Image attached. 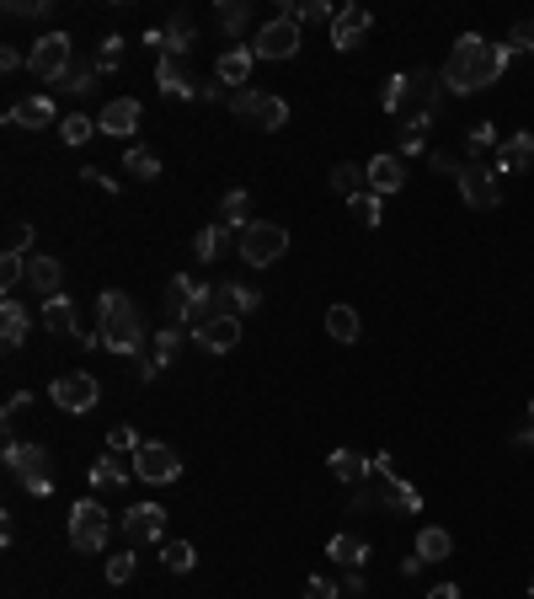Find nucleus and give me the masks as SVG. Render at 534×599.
<instances>
[{
  "instance_id": "26",
  "label": "nucleus",
  "mask_w": 534,
  "mask_h": 599,
  "mask_svg": "<svg viewBox=\"0 0 534 599\" xmlns=\"http://www.w3.org/2000/svg\"><path fill=\"white\" fill-rule=\"evenodd\" d=\"M27 284H33L43 300H54L59 284H65V263H59V257H33V263H27Z\"/></svg>"
},
{
  "instance_id": "41",
  "label": "nucleus",
  "mask_w": 534,
  "mask_h": 599,
  "mask_svg": "<svg viewBox=\"0 0 534 599\" xmlns=\"http://www.w3.org/2000/svg\"><path fill=\"white\" fill-rule=\"evenodd\" d=\"M91 134H97V124H91V118H81V113L59 118V140H65V145H86Z\"/></svg>"
},
{
  "instance_id": "46",
  "label": "nucleus",
  "mask_w": 534,
  "mask_h": 599,
  "mask_svg": "<svg viewBox=\"0 0 534 599\" xmlns=\"http://www.w3.org/2000/svg\"><path fill=\"white\" fill-rule=\"evenodd\" d=\"M348 209L358 214L364 225H380L385 220V209H380V193H358V198H348Z\"/></svg>"
},
{
  "instance_id": "23",
  "label": "nucleus",
  "mask_w": 534,
  "mask_h": 599,
  "mask_svg": "<svg viewBox=\"0 0 534 599\" xmlns=\"http://www.w3.org/2000/svg\"><path fill=\"white\" fill-rule=\"evenodd\" d=\"M374 498H380V509H390V514H422V493L396 482V476H380V493Z\"/></svg>"
},
{
  "instance_id": "52",
  "label": "nucleus",
  "mask_w": 534,
  "mask_h": 599,
  "mask_svg": "<svg viewBox=\"0 0 534 599\" xmlns=\"http://www.w3.org/2000/svg\"><path fill=\"white\" fill-rule=\"evenodd\" d=\"M118 59H123V38H102V49H97V70H118Z\"/></svg>"
},
{
  "instance_id": "57",
  "label": "nucleus",
  "mask_w": 534,
  "mask_h": 599,
  "mask_svg": "<svg viewBox=\"0 0 534 599\" xmlns=\"http://www.w3.org/2000/svg\"><path fill=\"white\" fill-rule=\"evenodd\" d=\"M22 65H27L22 49H0V70H6V75H11V70H22Z\"/></svg>"
},
{
  "instance_id": "18",
  "label": "nucleus",
  "mask_w": 534,
  "mask_h": 599,
  "mask_svg": "<svg viewBox=\"0 0 534 599\" xmlns=\"http://www.w3.org/2000/svg\"><path fill=\"white\" fill-rule=\"evenodd\" d=\"M198 348H209V353H230L235 343H241V316H230V311H219L209 327H203L198 337H193Z\"/></svg>"
},
{
  "instance_id": "11",
  "label": "nucleus",
  "mask_w": 534,
  "mask_h": 599,
  "mask_svg": "<svg viewBox=\"0 0 534 599\" xmlns=\"http://www.w3.org/2000/svg\"><path fill=\"white\" fill-rule=\"evenodd\" d=\"M193 38H198V27H193V17H187V11H177L166 27H150V33H145V43H150L161 59H166V54H171V59H187Z\"/></svg>"
},
{
  "instance_id": "37",
  "label": "nucleus",
  "mask_w": 534,
  "mask_h": 599,
  "mask_svg": "<svg viewBox=\"0 0 534 599\" xmlns=\"http://www.w3.org/2000/svg\"><path fill=\"white\" fill-rule=\"evenodd\" d=\"M33 412V391H17L6 407H0V423H6V439H17V428H22V418Z\"/></svg>"
},
{
  "instance_id": "34",
  "label": "nucleus",
  "mask_w": 534,
  "mask_h": 599,
  "mask_svg": "<svg viewBox=\"0 0 534 599\" xmlns=\"http://www.w3.org/2000/svg\"><path fill=\"white\" fill-rule=\"evenodd\" d=\"M449 551H454V541H449L444 525H428V530L417 535V557H422V562H444Z\"/></svg>"
},
{
  "instance_id": "49",
  "label": "nucleus",
  "mask_w": 534,
  "mask_h": 599,
  "mask_svg": "<svg viewBox=\"0 0 534 599\" xmlns=\"http://www.w3.org/2000/svg\"><path fill=\"white\" fill-rule=\"evenodd\" d=\"M300 22H337V11L326 6V0H300V6H289Z\"/></svg>"
},
{
  "instance_id": "5",
  "label": "nucleus",
  "mask_w": 534,
  "mask_h": 599,
  "mask_svg": "<svg viewBox=\"0 0 534 599\" xmlns=\"http://www.w3.org/2000/svg\"><path fill=\"white\" fill-rule=\"evenodd\" d=\"M251 54H257V59H294V54H300V17L284 6L273 22H262V27H257V43H251Z\"/></svg>"
},
{
  "instance_id": "9",
  "label": "nucleus",
  "mask_w": 534,
  "mask_h": 599,
  "mask_svg": "<svg viewBox=\"0 0 534 599\" xmlns=\"http://www.w3.org/2000/svg\"><path fill=\"white\" fill-rule=\"evenodd\" d=\"M134 471L145 476V482H155V487H166V482H177L182 476V455L171 450V444H139L134 450Z\"/></svg>"
},
{
  "instance_id": "56",
  "label": "nucleus",
  "mask_w": 534,
  "mask_h": 599,
  "mask_svg": "<svg viewBox=\"0 0 534 599\" xmlns=\"http://www.w3.org/2000/svg\"><path fill=\"white\" fill-rule=\"evenodd\" d=\"M305 599H337V583H326V578H310V583H305Z\"/></svg>"
},
{
  "instance_id": "20",
  "label": "nucleus",
  "mask_w": 534,
  "mask_h": 599,
  "mask_svg": "<svg viewBox=\"0 0 534 599\" xmlns=\"http://www.w3.org/2000/svg\"><path fill=\"white\" fill-rule=\"evenodd\" d=\"M364 177H369V193H401V188H406L401 156H374V161L364 166Z\"/></svg>"
},
{
  "instance_id": "12",
  "label": "nucleus",
  "mask_w": 534,
  "mask_h": 599,
  "mask_svg": "<svg viewBox=\"0 0 534 599\" xmlns=\"http://www.w3.org/2000/svg\"><path fill=\"white\" fill-rule=\"evenodd\" d=\"M102 402V386H97V375H65V380H54V407H65V412H91Z\"/></svg>"
},
{
  "instance_id": "16",
  "label": "nucleus",
  "mask_w": 534,
  "mask_h": 599,
  "mask_svg": "<svg viewBox=\"0 0 534 599\" xmlns=\"http://www.w3.org/2000/svg\"><path fill=\"white\" fill-rule=\"evenodd\" d=\"M529 166H534V134H508V140L497 145L492 172H502V177H518V172H529Z\"/></svg>"
},
{
  "instance_id": "47",
  "label": "nucleus",
  "mask_w": 534,
  "mask_h": 599,
  "mask_svg": "<svg viewBox=\"0 0 534 599\" xmlns=\"http://www.w3.org/2000/svg\"><path fill=\"white\" fill-rule=\"evenodd\" d=\"M27 247H33V225H27V220H11V225H6V257H22Z\"/></svg>"
},
{
  "instance_id": "17",
  "label": "nucleus",
  "mask_w": 534,
  "mask_h": 599,
  "mask_svg": "<svg viewBox=\"0 0 534 599\" xmlns=\"http://www.w3.org/2000/svg\"><path fill=\"white\" fill-rule=\"evenodd\" d=\"M134 129H139V102H134V97H113V102L102 107L97 134H113V140H129Z\"/></svg>"
},
{
  "instance_id": "54",
  "label": "nucleus",
  "mask_w": 534,
  "mask_h": 599,
  "mask_svg": "<svg viewBox=\"0 0 534 599\" xmlns=\"http://www.w3.org/2000/svg\"><path fill=\"white\" fill-rule=\"evenodd\" d=\"M508 49H513V54H524V49H534V22H518V27H513Z\"/></svg>"
},
{
  "instance_id": "7",
  "label": "nucleus",
  "mask_w": 534,
  "mask_h": 599,
  "mask_svg": "<svg viewBox=\"0 0 534 599\" xmlns=\"http://www.w3.org/2000/svg\"><path fill=\"white\" fill-rule=\"evenodd\" d=\"M107 530H113V519H107V509L97 498H86V503H75V509H70V546L75 551H102Z\"/></svg>"
},
{
  "instance_id": "8",
  "label": "nucleus",
  "mask_w": 534,
  "mask_h": 599,
  "mask_svg": "<svg viewBox=\"0 0 534 599\" xmlns=\"http://www.w3.org/2000/svg\"><path fill=\"white\" fill-rule=\"evenodd\" d=\"M454 177H460V198H465V204L470 209H497L502 204V188H497V172H492V166H476V161H465L460 166V172H454Z\"/></svg>"
},
{
  "instance_id": "14",
  "label": "nucleus",
  "mask_w": 534,
  "mask_h": 599,
  "mask_svg": "<svg viewBox=\"0 0 534 599\" xmlns=\"http://www.w3.org/2000/svg\"><path fill=\"white\" fill-rule=\"evenodd\" d=\"M369 27H374L369 6H337V22H332V49H337V54L358 49V43L369 38Z\"/></svg>"
},
{
  "instance_id": "55",
  "label": "nucleus",
  "mask_w": 534,
  "mask_h": 599,
  "mask_svg": "<svg viewBox=\"0 0 534 599\" xmlns=\"http://www.w3.org/2000/svg\"><path fill=\"white\" fill-rule=\"evenodd\" d=\"M380 509V498H374V487H358L353 493V514H374Z\"/></svg>"
},
{
  "instance_id": "45",
  "label": "nucleus",
  "mask_w": 534,
  "mask_h": 599,
  "mask_svg": "<svg viewBox=\"0 0 534 599\" xmlns=\"http://www.w3.org/2000/svg\"><path fill=\"white\" fill-rule=\"evenodd\" d=\"M150 353H155L161 364H171V359L182 353V332H177V327H161V332H155V343H150Z\"/></svg>"
},
{
  "instance_id": "6",
  "label": "nucleus",
  "mask_w": 534,
  "mask_h": 599,
  "mask_svg": "<svg viewBox=\"0 0 534 599\" xmlns=\"http://www.w3.org/2000/svg\"><path fill=\"white\" fill-rule=\"evenodd\" d=\"M75 65V43H70V33H43L38 43H33V54H27V70L38 75V81H65V70Z\"/></svg>"
},
{
  "instance_id": "22",
  "label": "nucleus",
  "mask_w": 534,
  "mask_h": 599,
  "mask_svg": "<svg viewBox=\"0 0 534 599\" xmlns=\"http://www.w3.org/2000/svg\"><path fill=\"white\" fill-rule=\"evenodd\" d=\"M43 332H54V337H81V316H75V300H65V295L43 300Z\"/></svg>"
},
{
  "instance_id": "51",
  "label": "nucleus",
  "mask_w": 534,
  "mask_h": 599,
  "mask_svg": "<svg viewBox=\"0 0 534 599\" xmlns=\"http://www.w3.org/2000/svg\"><path fill=\"white\" fill-rule=\"evenodd\" d=\"M129 578H134V557H129V551L107 557V583H129Z\"/></svg>"
},
{
  "instance_id": "33",
  "label": "nucleus",
  "mask_w": 534,
  "mask_h": 599,
  "mask_svg": "<svg viewBox=\"0 0 534 599\" xmlns=\"http://www.w3.org/2000/svg\"><path fill=\"white\" fill-rule=\"evenodd\" d=\"M364 188H369L364 166H353V161H337V166H332V193H342V198H358Z\"/></svg>"
},
{
  "instance_id": "31",
  "label": "nucleus",
  "mask_w": 534,
  "mask_h": 599,
  "mask_svg": "<svg viewBox=\"0 0 534 599\" xmlns=\"http://www.w3.org/2000/svg\"><path fill=\"white\" fill-rule=\"evenodd\" d=\"M214 295L225 300V311H230V316H251V311L262 305V295H257V289H246V284H219Z\"/></svg>"
},
{
  "instance_id": "24",
  "label": "nucleus",
  "mask_w": 534,
  "mask_h": 599,
  "mask_svg": "<svg viewBox=\"0 0 534 599\" xmlns=\"http://www.w3.org/2000/svg\"><path fill=\"white\" fill-rule=\"evenodd\" d=\"M251 65H257V54H251V49H225V54H219V65H214V75H219V86L241 91L251 81Z\"/></svg>"
},
{
  "instance_id": "62",
  "label": "nucleus",
  "mask_w": 534,
  "mask_h": 599,
  "mask_svg": "<svg viewBox=\"0 0 534 599\" xmlns=\"http://www.w3.org/2000/svg\"><path fill=\"white\" fill-rule=\"evenodd\" d=\"M529 599H534V583H529Z\"/></svg>"
},
{
  "instance_id": "40",
  "label": "nucleus",
  "mask_w": 534,
  "mask_h": 599,
  "mask_svg": "<svg viewBox=\"0 0 534 599\" xmlns=\"http://www.w3.org/2000/svg\"><path fill=\"white\" fill-rule=\"evenodd\" d=\"M428 129H433V118H412V124H401V156H422Z\"/></svg>"
},
{
  "instance_id": "35",
  "label": "nucleus",
  "mask_w": 534,
  "mask_h": 599,
  "mask_svg": "<svg viewBox=\"0 0 534 599\" xmlns=\"http://www.w3.org/2000/svg\"><path fill=\"white\" fill-rule=\"evenodd\" d=\"M246 22H251V0H225V6H219V33L225 38H241Z\"/></svg>"
},
{
  "instance_id": "38",
  "label": "nucleus",
  "mask_w": 534,
  "mask_h": 599,
  "mask_svg": "<svg viewBox=\"0 0 534 599\" xmlns=\"http://www.w3.org/2000/svg\"><path fill=\"white\" fill-rule=\"evenodd\" d=\"M91 81H97V59H75V65L65 70V81H59V86H65V91H75V97H86V91H91Z\"/></svg>"
},
{
  "instance_id": "60",
  "label": "nucleus",
  "mask_w": 534,
  "mask_h": 599,
  "mask_svg": "<svg viewBox=\"0 0 534 599\" xmlns=\"http://www.w3.org/2000/svg\"><path fill=\"white\" fill-rule=\"evenodd\" d=\"M428 599H460V583H438V589H428Z\"/></svg>"
},
{
  "instance_id": "28",
  "label": "nucleus",
  "mask_w": 534,
  "mask_h": 599,
  "mask_svg": "<svg viewBox=\"0 0 534 599\" xmlns=\"http://www.w3.org/2000/svg\"><path fill=\"white\" fill-rule=\"evenodd\" d=\"M358 327H364V321H358L353 305H332V311H326V337H332V343H358Z\"/></svg>"
},
{
  "instance_id": "10",
  "label": "nucleus",
  "mask_w": 534,
  "mask_h": 599,
  "mask_svg": "<svg viewBox=\"0 0 534 599\" xmlns=\"http://www.w3.org/2000/svg\"><path fill=\"white\" fill-rule=\"evenodd\" d=\"M209 295V284H198L193 273H177V279L166 284V295H161V311H166V327H187V316H193V305Z\"/></svg>"
},
{
  "instance_id": "32",
  "label": "nucleus",
  "mask_w": 534,
  "mask_h": 599,
  "mask_svg": "<svg viewBox=\"0 0 534 599\" xmlns=\"http://www.w3.org/2000/svg\"><path fill=\"white\" fill-rule=\"evenodd\" d=\"M246 214H251V193H246V188H230V193H225V204H219V225L246 230V225H251Z\"/></svg>"
},
{
  "instance_id": "1",
  "label": "nucleus",
  "mask_w": 534,
  "mask_h": 599,
  "mask_svg": "<svg viewBox=\"0 0 534 599\" xmlns=\"http://www.w3.org/2000/svg\"><path fill=\"white\" fill-rule=\"evenodd\" d=\"M513 65V49L508 43H486L481 33H460V43H454L449 65L438 70L444 75V91H454V97H470V91H486L492 81H502V70Z\"/></svg>"
},
{
  "instance_id": "43",
  "label": "nucleus",
  "mask_w": 534,
  "mask_h": 599,
  "mask_svg": "<svg viewBox=\"0 0 534 599\" xmlns=\"http://www.w3.org/2000/svg\"><path fill=\"white\" fill-rule=\"evenodd\" d=\"M497 145H502V140H497L492 124H476V129H470V140H465V150H470V161H476V166H481L486 150H497Z\"/></svg>"
},
{
  "instance_id": "21",
  "label": "nucleus",
  "mask_w": 534,
  "mask_h": 599,
  "mask_svg": "<svg viewBox=\"0 0 534 599\" xmlns=\"http://www.w3.org/2000/svg\"><path fill=\"white\" fill-rule=\"evenodd\" d=\"M251 124H257V129H267V134H273V129H284L289 124V102L284 97H273V91H251Z\"/></svg>"
},
{
  "instance_id": "27",
  "label": "nucleus",
  "mask_w": 534,
  "mask_h": 599,
  "mask_svg": "<svg viewBox=\"0 0 534 599\" xmlns=\"http://www.w3.org/2000/svg\"><path fill=\"white\" fill-rule=\"evenodd\" d=\"M326 466H332V476L337 482H348V487H364V476L374 471L364 455H353V450H332V460H326Z\"/></svg>"
},
{
  "instance_id": "59",
  "label": "nucleus",
  "mask_w": 534,
  "mask_h": 599,
  "mask_svg": "<svg viewBox=\"0 0 534 599\" xmlns=\"http://www.w3.org/2000/svg\"><path fill=\"white\" fill-rule=\"evenodd\" d=\"M342 589H348V594H364V573H358V567H348V578H342Z\"/></svg>"
},
{
  "instance_id": "4",
  "label": "nucleus",
  "mask_w": 534,
  "mask_h": 599,
  "mask_svg": "<svg viewBox=\"0 0 534 599\" xmlns=\"http://www.w3.org/2000/svg\"><path fill=\"white\" fill-rule=\"evenodd\" d=\"M6 466L17 471V482H22L33 498H49V493H54V471H49V450H43V444L6 439Z\"/></svg>"
},
{
  "instance_id": "30",
  "label": "nucleus",
  "mask_w": 534,
  "mask_h": 599,
  "mask_svg": "<svg viewBox=\"0 0 534 599\" xmlns=\"http://www.w3.org/2000/svg\"><path fill=\"white\" fill-rule=\"evenodd\" d=\"M0 337H6V348H22L27 343V311H22V300L0 305Z\"/></svg>"
},
{
  "instance_id": "53",
  "label": "nucleus",
  "mask_w": 534,
  "mask_h": 599,
  "mask_svg": "<svg viewBox=\"0 0 534 599\" xmlns=\"http://www.w3.org/2000/svg\"><path fill=\"white\" fill-rule=\"evenodd\" d=\"M161 370H166V364L155 359V353H134V375H139V380H155Z\"/></svg>"
},
{
  "instance_id": "36",
  "label": "nucleus",
  "mask_w": 534,
  "mask_h": 599,
  "mask_svg": "<svg viewBox=\"0 0 534 599\" xmlns=\"http://www.w3.org/2000/svg\"><path fill=\"white\" fill-rule=\"evenodd\" d=\"M129 482V471H123V455H102L97 466H91V487H123Z\"/></svg>"
},
{
  "instance_id": "2",
  "label": "nucleus",
  "mask_w": 534,
  "mask_h": 599,
  "mask_svg": "<svg viewBox=\"0 0 534 599\" xmlns=\"http://www.w3.org/2000/svg\"><path fill=\"white\" fill-rule=\"evenodd\" d=\"M97 337H102V348L123 353V359L145 348V316L134 311V300H129V295L107 289V295L97 300Z\"/></svg>"
},
{
  "instance_id": "13",
  "label": "nucleus",
  "mask_w": 534,
  "mask_h": 599,
  "mask_svg": "<svg viewBox=\"0 0 534 599\" xmlns=\"http://www.w3.org/2000/svg\"><path fill=\"white\" fill-rule=\"evenodd\" d=\"M155 86H161L166 97H182V102H198L203 97V81L187 70V59H171V54L155 65Z\"/></svg>"
},
{
  "instance_id": "42",
  "label": "nucleus",
  "mask_w": 534,
  "mask_h": 599,
  "mask_svg": "<svg viewBox=\"0 0 534 599\" xmlns=\"http://www.w3.org/2000/svg\"><path fill=\"white\" fill-rule=\"evenodd\" d=\"M123 172H134L139 182H155V177H161V156H150V150H129Z\"/></svg>"
},
{
  "instance_id": "19",
  "label": "nucleus",
  "mask_w": 534,
  "mask_h": 599,
  "mask_svg": "<svg viewBox=\"0 0 534 599\" xmlns=\"http://www.w3.org/2000/svg\"><path fill=\"white\" fill-rule=\"evenodd\" d=\"M54 102L49 97H27V102H17V107H6V124L11 129H49L54 124Z\"/></svg>"
},
{
  "instance_id": "15",
  "label": "nucleus",
  "mask_w": 534,
  "mask_h": 599,
  "mask_svg": "<svg viewBox=\"0 0 534 599\" xmlns=\"http://www.w3.org/2000/svg\"><path fill=\"white\" fill-rule=\"evenodd\" d=\"M161 530H166V509H161V503H134V509L123 514V535H129L134 546L161 541Z\"/></svg>"
},
{
  "instance_id": "61",
  "label": "nucleus",
  "mask_w": 534,
  "mask_h": 599,
  "mask_svg": "<svg viewBox=\"0 0 534 599\" xmlns=\"http://www.w3.org/2000/svg\"><path fill=\"white\" fill-rule=\"evenodd\" d=\"M513 439H518V444H534V418H529L524 428H518V434H513Z\"/></svg>"
},
{
  "instance_id": "63",
  "label": "nucleus",
  "mask_w": 534,
  "mask_h": 599,
  "mask_svg": "<svg viewBox=\"0 0 534 599\" xmlns=\"http://www.w3.org/2000/svg\"><path fill=\"white\" fill-rule=\"evenodd\" d=\"M529 418H534V402H529Z\"/></svg>"
},
{
  "instance_id": "44",
  "label": "nucleus",
  "mask_w": 534,
  "mask_h": 599,
  "mask_svg": "<svg viewBox=\"0 0 534 599\" xmlns=\"http://www.w3.org/2000/svg\"><path fill=\"white\" fill-rule=\"evenodd\" d=\"M139 444H145V439H139L134 428H123V423H113V428H107V455H134Z\"/></svg>"
},
{
  "instance_id": "29",
  "label": "nucleus",
  "mask_w": 534,
  "mask_h": 599,
  "mask_svg": "<svg viewBox=\"0 0 534 599\" xmlns=\"http://www.w3.org/2000/svg\"><path fill=\"white\" fill-rule=\"evenodd\" d=\"M326 557H332L337 567H364L369 562V546L358 541V535H332V541H326Z\"/></svg>"
},
{
  "instance_id": "58",
  "label": "nucleus",
  "mask_w": 534,
  "mask_h": 599,
  "mask_svg": "<svg viewBox=\"0 0 534 599\" xmlns=\"http://www.w3.org/2000/svg\"><path fill=\"white\" fill-rule=\"evenodd\" d=\"M86 182H97V188H107V193H118V182L102 172V166H86Z\"/></svg>"
},
{
  "instance_id": "50",
  "label": "nucleus",
  "mask_w": 534,
  "mask_h": 599,
  "mask_svg": "<svg viewBox=\"0 0 534 599\" xmlns=\"http://www.w3.org/2000/svg\"><path fill=\"white\" fill-rule=\"evenodd\" d=\"M22 279H27V263H22V257H6V263H0V289L11 295V289H17Z\"/></svg>"
},
{
  "instance_id": "3",
  "label": "nucleus",
  "mask_w": 534,
  "mask_h": 599,
  "mask_svg": "<svg viewBox=\"0 0 534 599\" xmlns=\"http://www.w3.org/2000/svg\"><path fill=\"white\" fill-rule=\"evenodd\" d=\"M284 252H289V230L273 220H251L241 236H235V257H246L251 268H273Z\"/></svg>"
},
{
  "instance_id": "25",
  "label": "nucleus",
  "mask_w": 534,
  "mask_h": 599,
  "mask_svg": "<svg viewBox=\"0 0 534 599\" xmlns=\"http://www.w3.org/2000/svg\"><path fill=\"white\" fill-rule=\"evenodd\" d=\"M235 236H241V230H230V225H203L193 236V252L203 257V263H219V257L235 247Z\"/></svg>"
},
{
  "instance_id": "48",
  "label": "nucleus",
  "mask_w": 534,
  "mask_h": 599,
  "mask_svg": "<svg viewBox=\"0 0 534 599\" xmlns=\"http://www.w3.org/2000/svg\"><path fill=\"white\" fill-rule=\"evenodd\" d=\"M401 102H406V75H390V81L380 86V107L385 113H401Z\"/></svg>"
},
{
  "instance_id": "39",
  "label": "nucleus",
  "mask_w": 534,
  "mask_h": 599,
  "mask_svg": "<svg viewBox=\"0 0 534 599\" xmlns=\"http://www.w3.org/2000/svg\"><path fill=\"white\" fill-rule=\"evenodd\" d=\"M161 562H166V573H193L198 551L187 546V541H166V546H161Z\"/></svg>"
}]
</instances>
